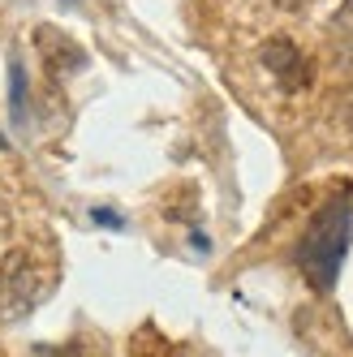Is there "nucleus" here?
Segmentation results:
<instances>
[{
	"instance_id": "obj_1",
	"label": "nucleus",
	"mask_w": 353,
	"mask_h": 357,
	"mask_svg": "<svg viewBox=\"0 0 353 357\" xmlns=\"http://www.w3.org/2000/svg\"><path fill=\"white\" fill-rule=\"evenodd\" d=\"M349 245H353V194H336L332 202L310 215L306 233L297 241V267L306 275V284L315 293H332L336 280H340V267L349 259Z\"/></svg>"
},
{
	"instance_id": "obj_2",
	"label": "nucleus",
	"mask_w": 353,
	"mask_h": 357,
	"mask_svg": "<svg viewBox=\"0 0 353 357\" xmlns=\"http://www.w3.org/2000/svg\"><path fill=\"white\" fill-rule=\"evenodd\" d=\"M47 293V271L31 259L27 250H13L0 263V310L9 319H27Z\"/></svg>"
},
{
	"instance_id": "obj_3",
	"label": "nucleus",
	"mask_w": 353,
	"mask_h": 357,
	"mask_svg": "<svg viewBox=\"0 0 353 357\" xmlns=\"http://www.w3.org/2000/svg\"><path fill=\"white\" fill-rule=\"evenodd\" d=\"M263 65L276 73V82H280L285 91H297L301 82H306V61H301V52L289 39H271L263 47Z\"/></svg>"
},
{
	"instance_id": "obj_4",
	"label": "nucleus",
	"mask_w": 353,
	"mask_h": 357,
	"mask_svg": "<svg viewBox=\"0 0 353 357\" xmlns=\"http://www.w3.org/2000/svg\"><path fill=\"white\" fill-rule=\"evenodd\" d=\"M39 52L47 56V69H57V73H69V69H78V65H87V52L78 43H69L61 31H52V26H39Z\"/></svg>"
},
{
	"instance_id": "obj_5",
	"label": "nucleus",
	"mask_w": 353,
	"mask_h": 357,
	"mask_svg": "<svg viewBox=\"0 0 353 357\" xmlns=\"http://www.w3.org/2000/svg\"><path fill=\"white\" fill-rule=\"evenodd\" d=\"M9 108L17 125H27V69H22V61H9Z\"/></svg>"
},
{
	"instance_id": "obj_6",
	"label": "nucleus",
	"mask_w": 353,
	"mask_h": 357,
	"mask_svg": "<svg viewBox=\"0 0 353 357\" xmlns=\"http://www.w3.org/2000/svg\"><path fill=\"white\" fill-rule=\"evenodd\" d=\"M91 220H95L99 228H117V233L125 228V215H117V211H108V207H95V211H91Z\"/></svg>"
},
{
	"instance_id": "obj_7",
	"label": "nucleus",
	"mask_w": 353,
	"mask_h": 357,
	"mask_svg": "<svg viewBox=\"0 0 353 357\" xmlns=\"http://www.w3.org/2000/svg\"><path fill=\"white\" fill-rule=\"evenodd\" d=\"M194 250H203V254L211 250V241H207V233H194Z\"/></svg>"
},
{
	"instance_id": "obj_8",
	"label": "nucleus",
	"mask_w": 353,
	"mask_h": 357,
	"mask_svg": "<svg viewBox=\"0 0 353 357\" xmlns=\"http://www.w3.org/2000/svg\"><path fill=\"white\" fill-rule=\"evenodd\" d=\"M0 151H9V138H0Z\"/></svg>"
}]
</instances>
